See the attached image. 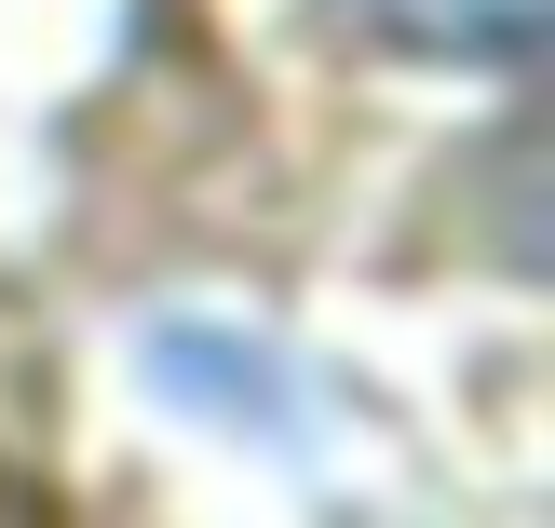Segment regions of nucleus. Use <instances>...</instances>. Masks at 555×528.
Instances as JSON below:
<instances>
[{"mask_svg": "<svg viewBox=\"0 0 555 528\" xmlns=\"http://www.w3.org/2000/svg\"><path fill=\"white\" fill-rule=\"evenodd\" d=\"M393 54H529L555 0H352Z\"/></svg>", "mask_w": 555, "mask_h": 528, "instance_id": "nucleus-1", "label": "nucleus"}]
</instances>
